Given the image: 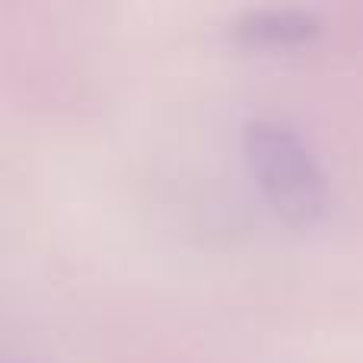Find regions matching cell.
Returning <instances> with one entry per match:
<instances>
[{
    "label": "cell",
    "mask_w": 363,
    "mask_h": 363,
    "mask_svg": "<svg viewBox=\"0 0 363 363\" xmlns=\"http://www.w3.org/2000/svg\"><path fill=\"white\" fill-rule=\"evenodd\" d=\"M242 147L264 198L281 217L290 223H313L325 213V169L290 121L255 115L242 128Z\"/></svg>",
    "instance_id": "6da1fadb"
},
{
    "label": "cell",
    "mask_w": 363,
    "mask_h": 363,
    "mask_svg": "<svg viewBox=\"0 0 363 363\" xmlns=\"http://www.w3.org/2000/svg\"><path fill=\"white\" fill-rule=\"evenodd\" d=\"M322 19L309 6L296 4H264V6H245L233 19V35L252 45H296L306 42L319 32Z\"/></svg>",
    "instance_id": "7a4b0ae2"
}]
</instances>
